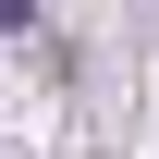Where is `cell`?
<instances>
[{
	"instance_id": "1",
	"label": "cell",
	"mask_w": 159,
	"mask_h": 159,
	"mask_svg": "<svg viewBox=\"0 0 159 159\" xmlns=\"http://www.w3.org/2000/svg\"><path fill=\"white\" fill-rule=\"evenodd\" d=\"M0 25H25V0H0Z\"/></svg>"
}]
</instances>
